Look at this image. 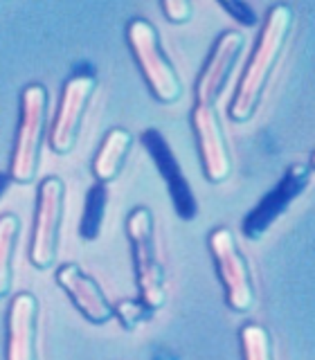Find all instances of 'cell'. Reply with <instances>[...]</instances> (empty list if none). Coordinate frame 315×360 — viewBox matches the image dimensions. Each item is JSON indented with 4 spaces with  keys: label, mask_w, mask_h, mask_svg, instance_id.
I'll return each instance as SVG.
<instances>
[{
    "label": "cell",
    "mask_w": 315,
    "mask_h": 360,
    "mask_svg": "<svg viewBox=\"0 0 315 360\" xmlns=\"http://www.w3.org/2000/svg\"><path fill=\"white\" fill-rule=\"evenodd\" d=\"M131 144H133V135L127 129H112L106 133V138L101 142L93 160V174L97 178V183L108 185L110 180L117 178L120 169L131 151Z\"/></svg>",
    "instance_id": "14"
},
{
    "label": "cell",
    "mask_w": 315,
    "mask_h": 360,
    "mask_svg": "<svg viewBox=\"0 0 315 360\" xmlns=\"http://www.w3.org/2000/svg\"><path fill=\"white\" fill-rule=\"evenodd\" d=\"M191 124H194L202 172H205L207 180L214 185L228 180L232 172V160H230L228 144H225V133L217 108L194 106V110H191Z\"/></svg>",
    "instance_id": "9"
},
{
    "label": "cell",
    "mask_w": 315,
    "mask_h": 360,
    "mask_svg": "<svg viewBox=\"0 0 315 360\" xmlns=\"http://www.w3.org/2000/svg\"><path fill=\"white\" fill-rule=\"evenodd\" d=\"M18 230L20 219L16 214H3L0 217V297L9 295L11 288V264H14Z\"/></svg>",
    "instance_id": "15"
},
{
    "label": "cell",
    "mask_w": 315,
    "mask_h": 360,
    "mask_svg": "<svg viewBox=\"0 0 315 360\" xmlns=\"http://www.w3.org/2000/svg\"><path fill=\"white\" fill-rule=\"evenodd\" d=\"M142 144L146 146V151L151 153V158L155 160V167L160 169V174L165 178V183L169 187V194L174 198V207L178 212V217L183 221H191L196 219V200L194 194H191V187L185 180L183 172L176 162V158L169 149L167 140L162 138L160 131H144L142 133Z\"/></svg>",
    "instance_id": "13"
},
{
    "label": "cell",
    "mask_w": 315,
    "mask_h": 360,
    "mask_svg": "<svg viewBox=\"0 0 315 360\" xmlns=\"http://www.w3.org/2000/svg\"><path fill=\"white\" fill-rule=\"evenodd\" d=\"M210 250L225 288L228 307L236 313H248L255 307V288L248 262L236 245L234 234L228 228H217L210 234Z\"/></svg>",
    "instance_id": "5"
},
{
    "label": "cell",
    "mask_w": 315,
    "mask_h": 360,
    "mask_svg": "<svg viewBox=\"0 0 315 360\" xmlns=\"http://www.w3.org/2000/svg\"><path fill=\"white\" fill-rule=\"evenodd\" d=\"M155 311L149 309L142 300H122L117 304H112V318H117L120 324L124 326L127 331L138 329V326L149 320Z\"/></svg>",
    "instance_id": "18"
},
{
    "label": "cell",
    "mask_w": 315,
    "mask_h": 360,
    "mask_svg": "<svg viewBox=\"0 0 315 360\" xmlns=\"http://www.w3.org/2000/svg\"><path fill=\"white\" fill-rule=\"evenodd\" d=\"M311 176H313V167L309 162L290 165L286 176L279 180V185L273 191H268V194L259 200V205L248 214L245 221L241 223L245 239H250V241L262 239L270 230V225L292 205V200L304 194V189L311 185Z\"/></svg>",
    "instance_id": "8"
},
{
    "label": "cell",
    "mask_w": 315,
    "mask_h": 360,
    "mask_svg": "<svg viewBox=\"0 0 315 360\" xmlns=\"http://www.w3.org/2000/svg\"><path fill=\"white\" fill-rule=\"evenodd\" d=\"M48 115V90L41 84H30L20 93V122L16 133L14 153L9 165V180L18 185H27L37 178L41 140Z\"/></svg>",
    "instance_id": "2"
},
{
    "label": "cell",
    "mask_w": 315,
    "mask_h": 360,
    "mask_svg": "<svg viewBox=\"0 0 315 360\" xmlns=\"http://www.w3.org/2000/svg\"><path fill=\"white\" fill-rule=\"evenodd\" d=\"M162 11L172 22H176V25H183V22H187L191 18V11H194V7H191V3H187V0H165Z\"/></svg>",
    "instance_id": "19"
},
{
    "label": "cell",
    "mask_w": 315,
    "mask_h": 360,
    "mask_svg": "<svg viewBox=\"0 0 315 360\" xmlns=\"http://www.w3.org/2000/svg\"><path fill=\"white\" fill-rule=\"evenodd\" d=\"M106 205H108V189L104 183H95L86 196L82 223H79V234H82V239L95 241L99 236L101 225H104Z\"/></svg>",
    "instance_id": "16"
},
{
    "label": "cell",
    "mask_w": 315,
    "mask_h": 360,
    "mask_svg": "<svg viewBox=\"0 0 315 360\" xmlns=\"http://www.w3.org/2000/svg\"><path fill=\"white\" fill-rule=\"evenodd\" d=\"M37 318L39 302L32 292L11 297L7 311L5 360H37Z\"/></svg>",
    "instance_id": "11"
},
{
    "label": "cell",
    "mask_w": 315,
    "mask_h": 360,
    "mask_svg": "<svg viewBox=\"0 0 315 360\" xmlns=\"http://www.w3.org/2000/svg\"><path fill=\"white\" fill-rule=\"evenodd\" d=\"M9 183H11L9 176L7 174H0V198H3V194L9 189Z\"/></svg>",
    "instance_id": "21"
},
{
    "label": "cell",
    "mask_w": 315,
    "mask_h": 360,
    "mask_svg": "<svg viewBox=\"0 0 315 360\" xmlns=\"http://www.w3.org/2000/svg\"><path fill=\"white\" fill-rule=\"evenodd\" d=\"M221 7L228 11L232 18L243 22L245 27L257 25V16H255V11L250 9V5H245V3H221Z\"/></svg>",
    "instance_id": "20"
},
{
    "label": "cell",
    "mask_w": 315,
    "mask_h": 360,
    "mask_svg": "<svg viewBox=\"0 0 315 360\" xmlns=\"http://www.w3.org/2000/svg\"><path fill=\"white\" fill-rule=\"evenodd\" d=\"M292 25V9L288 5H275L264 18L262 32L255 45V52L248 61V68L243 70V77L239 82V88L232 97L230 104V120L232 122H248L252 120L255 110L259 106L264 90L268 86V79L273 75V68L279 61V54L284 50L288 32Z\"/></svg>",
    "instance_id": "1"
},
{
    "label": "cell",
    "mask_w": 315,
    "mask_h": 360,
    "mask_svg": "<svg viewBox=\"0 0 315 360\" xmlns=\"http://www.w3.org/2000/svg\"><path fill=\"white\" fill-rule=\"evenodd\" d=\"M56 284L68 292V297L72 300L77 311L90 324H106L108 320H112V304L104 295V290L77 264L59 266V270H56Z\"/></svg>",
    "instance_id": "12"
},
{
    "label": "cell",
    "mask_w": 315,
    "mask_h": 360,
    "mask_svg": "<svg viewBox=\"0 0 315 360\" xmlns=\"http://www.w3.org/2000/svg\"><path fill=\"white\" fill-rule=\"evenodd\" d=\"M97 88V77L90 72H77L63 84L59 108L52 122L50 131V146L54 153H70L75 149L79 129H82L84 112L88 108V101Z\"/></svg>",
    "instance_id": "7"
},
{
    "label": "cell",
    "mask_w": 315,
    "mask_h": 360,
    "mask_svg": "<svg viewBox=\"0 0 315 360\" xmlns=\"http://www.w3.org/2000/svg\"><path fill=\"white\" fill-rule=\"evenodd\" d=\"M127 41L155 99H160L162 104L178 101L183 95V82L162 52L158 30L146 18H133L127 27Z\"/></svg>",
    "instance_id": "4"
},
{
    "label": "cell",
    "mask_w": 315,
    "mask_h": 360,
    "mask_svg": "<svg viewBox=\"0 0 315 360\" xmlns=\"http://www.w3.org/2000/svg\"><path fill=\"white\" fill-rule=\"evenodd\" d=\"M65 185L59 178H45L39 185L37 217H34V232L30 243V262L34 268L48 270L56 262L59 248V230L63 219Z\"/></svg>",
    "instance_id": "6"
},
{
    "label": "cell",
    "mask_w": 315,
    "mask_h": 360,
    "mask_svg": "<svg viewBox=\"0 0 315 360\" xmlns=\"http://www.w3.org/2000/svg\"><path fill=\"white\" fill-rule=\"evenodd\" d=\"M243 34L241 32H223L212 48L210 59L202 65V72L196 82V101L194 106H217V99L228 82L232 68L243 50Z\"/></svg>",
    "instance_id": "10"
},
{
    "label": "cell",
    "mask_w": 315,
    "mask_h": 360,
    "mask_svg": "<svg viewBox=\"0 0 315 360\" xmlns=\"http://www.w3.org/2000/svg\"><path fill=\"white\" fill-rule=\"evenodd\" d=\"M243 360H273V340L266 326L243 324L239 331Z\"/></svg>",
    "instance_id": "17"
},
{
    "label": "cell",
    "mask_w": 315,
    "mask_h": 360,
    "mask_svg": "<svg viewBox=\"0 0 315 360\" xmlns=\"http://www.w3.org/2000/svg\"><path fill=\"white\" fill-rule=\"evenodd\" d=\"M127 234L133 252V268L138 279L140 300L149 309L158 311L167 300L165 270L155 250V228L153 217L146 207H135L127 219Z\"/></svg>",
    "instance_id": "3"
}]
</instances>
